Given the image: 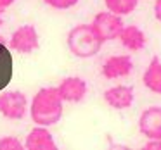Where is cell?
<instances>
[{"instance_id": "11", "label": "cell", "mask_w": 161, "mask_h": 150, "mask_svg": "<svg viewBox=\"0 0 161 150\" xmlns=\"http://www.w3.org/2000/svg\"><path fill=\"white\" fill-rule=\"evenodd\" d=\"M118 40L128 52H140V50L146 49V43H147L146 33L135 24H128V26L125 24Z\"/></svg>"}, {"instance_id": "13", "label": "cell", "mask_w": 161, "mask_h": 150, "mask_svg": "<svg viewBox=\"0 0 161 150\" xmlns=\"http://www.w3.org/2000/svg\"><path fill=\"white\" fill-rule=\"evenodd\" d=\"M104 5L108 11L114 12L118 16H128L139 5V0H104Z\"/></svg>"}, {"instance_id": "7", "label": "cell", "mask_w": 161, "mask_h": 150, "mask_svg": "<svg viewBox=\"0 0 161 150\" xmlns=\"http://www.w3.org/2000/svg\"><path fill=\"white\" fill-rule=\"evenodd\" d=\"M139 133L147 140L161 138V105H151L140 112Z\"/></svg>"}, {"instance_id": "18", "label": "cell", "mask_w": 161, "mask_h": 150, "mask_svg": "<svg viewBox=\"0 0 161 150\" xmlns=\"http://www.w3.org/2000/svg\"><path fill=\"white\" fill-rule=\"evenodd\" d=\"M16 0H0V9L4 11V9H7V7H11L12 4H14Z\"/></svg>"}, {"instance_id": "2", "label": "cell", "mask_w": 161, "mask_h": 150, "mask_svg": "<svg viewBox=\"0 0 161 150\" xmlns=\"http://www.w3.org/2000/svg\"><path fill=\"white\" fill-rule=\"evenodd\" d=\"M66 43L69 52L78 59H92L101 52L104 42L92 24H76L68 31Z\"/></svg>"}, {"instance_id": "3", "label": "cell", "mask_w": 161, "mask_h": 150, "mask_svg": "<svg viewBox=\"0 0 161 150\" xmlns=\"http://www.w3.org/2000/svg\"><path fill=\"white\" fill-rule=\"evenodd\" d=\"M94 26V29L97 31V35L101 36L102 42H113V40H118L119 38V33L121 29L125 28V23H123V18L111 11H102V12H97L94 16L90 23Z\"/></svg>"}, {"instance_id": "4", "label": "cell", "mask_w": 161, "mask_h": 150, "mask_svg": "<svg viewBox=\"0 0 161 150\" xmlns=\"http://www.w3.org/2000/svg\"><path fill=\"white\" fill-rule=\"evenodd\" d=\"M30 111L28 98L19 90H7L0 93V114L5 119L19 121Z\"/></svg>"}, {"instance_id": "10", "label": "cell", "mask_w": 161, "mask_h": 150, "mask_svg": "<svg viewBox=\"0 0 161 150\" xmlns=\"http://www.w3.org/2000/svg\"><path fill=\"white\" fill-rule=\"evenodd\" d=\"M25 148L26 150H57V143L54 142V136L47 126L36 124L26 136Z\"/></svg>"}, {"instance_id": "9", "label": "cell", "mask_w": 161, "mask_h": 150, "mask_svg": "<svg viewBox=\"0 0 161 150\" xmlns=\"http://www.w3.org/2000/svg\"><path fill=\"white\" fill-rule=\"evenodd\" d=\"M57 90L59 95L64 102H69V104H78L85 98L88 91L87 81L80 76H68L57 85Z\"/></svg>"}, {"instance_id": "1", "label": "cell", "mask_w": 161, "mask_h": 150, "mask_svg": "<svg viewBox=\"0 0 161 150\" xmlns=\"http://www.w3.org/2000/svg\"><path fill=\"white\" fill-rule=\"evenodd\" d=\"M64 114V100L61 98L57 86L40 88L30 102V116L31 121L38 126L57 124Z\"/></svg>"}, {"instance_id": "8", "label": "cell", "mask_w": 161, "mask_h": 150, "mask_svg": "<svg viewBox=\"0 0 161 150\" xmlns=\"http://www.w3.org/2000/svg\"><path fill=\"white\" fill-rule=\"evenodd\" d=\"M102 97H104V102L111 109L125 111V109L132 107L133 102H135V91L128 85H114V86L104 90Z\"/></svg>"}, {"instance_id": "15", "label": "cell", "mask_w": 161, "mask_h": 150, "mask_svg": "<svg viewBox=\"0 0 161 150\" xmlns=\"http://www.w3.org/2000/svg\"><path fill=\"white\" fill-rule=\"evenodd\" d=\"M49 7L57 9V11H66V9H71L80 2V0H43Z\"/></svg>"}, {"instance_id": "12", "label": "cell", "mask_w": 161, "mask_h": 150, "mask_svg": "<svg viewBox=\"0 0 161 150\" xmlns=\"http://www.w3.org/2000/svg\"><path fill=\"white\" fill-rule=\"evenodd\" d=\"M142 85L149 91L161 95V59L153 57L142 74Z\"/></svg>"}, {"instance_id": "19", "label": "cell", "mask_w": 161, "mask_h": 150, "mask_svg": "<svg viewBox=\"0 0 161 150\" xmlns=\"http://www.w3.org/2000/svg\"><path fill=\"white\" fill-rule=\"evenodd\" d=\"M0 26H2V9H0Z\"/></svg>"}, {"instance_id": "16", "label": "cell", "mask_w": 161, "mask_h": 150, "mask_svg": "<svg viewBox=\"0 0 161 150\" xmlns=\"http://www.w3.org/2000/svg\"><path fill=\"white\" fill-rule=\"evenodd\" d=\"M146 150H161V138H154V140H147L144 143Z\"/></svg>"}, {"instance_id": "14", "label": "cell", "mask_w": 161, "mask_h": 150, "mask_svg": "<svg viewBox=\"0 0 161 150\" xmlns=\"http://www.w3.org/2000/svg\"><path fill=\"white\" fill-rule=\"evenodd\" d=\"M25 143L19 142L16 136H2L0 138V150H23Z\"/></svg>"}, {"instance_id": "6", "label": "cell", "mask_w": 161, "mask_h": 150, "mask_svg": "<svg viewBox=\"0 0 161 150\" xmlns=\"http://www.w3.org/2000/svg\"><path fill=\"white\" fill-rule=\"evenodd\" d=\"M133 71V59L128 54H121V55H111L102 62L101 74L106 80H119V78H126Z\"/></svg>"}, {"instance_id": "17", "label": "cell", "mask_w": 161, "mask_h": 150, "mask_svg": "<svg viewBox=\"0 0 161 150\" xmlns=\"http://www.w3.org/2000/svg\"><path fill=\"white\" fill-rule=\"evenodd\" d=\"M154 18H156L158 23H161V0L154 2Z\"/></svg>"}, {"instance_id": "5", "label": "cell", "mask_w": 161, "mask_h": 150, "mask_svg": "<svg viewBox=\"0 0 161 150\" xmlns=\"http://www.w3.org/2000/svg\"><path fill=\"white\" fill-rule=\"evenodd\" d=\"M40 47V36L33 24H23L9 38V49L18 54H33Z\"/></svg>"}]
</instances>
